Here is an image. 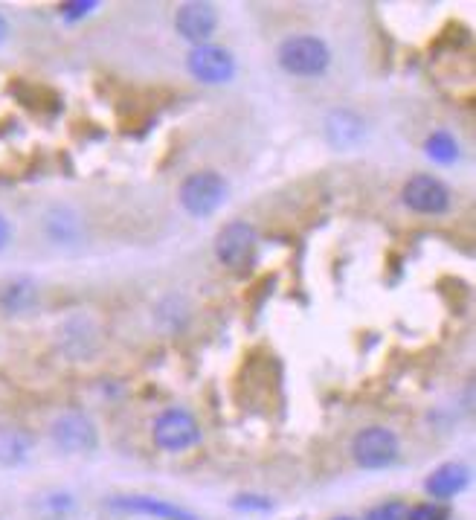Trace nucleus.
<instances>
[{
	"label": "nucleus",
	"instance_id": "1",
	"mask_svg": "<svg viewBox=\"0 0 476 520\" xmlns=\"http://www.w3.org/2000/svg\"><path fill=\"white\" fill-rule=\"evenodd\" d=\"M276 59L285 73L299 76V79H317L323 76L331 64V50L323 38L317 35H291L279 44Z\"/></svg>",
	"mask_w": 476,
	"mask_h": 520
},
{
	"label": "nucleus",
	"instance_id": "2",
	"mask_svg": "<svg viewBox=\"0 0 476 520\" xmlns=\"http://www.w3.org/2000/svg\"><path fill=\"white\" fill-rule=\"evenodd\" d=\"M230 186L224 181V175L204 169V172H192L178 189L180 207L192 218H209L221 210V204L227 201Z\"/></svg>",
	"mask_w": 476,
	"mask_h": 520
},
{
	"label": "nucleus",
	"instance_id": "3",
	"mask_svg": "<svg viewBox=\"0 0 476 520\" xmlns=\"http://www.w3.org/2000/svg\"><path fill=\"white\" fill-rule=\"evenodd\" d=\"M154 445L166 454H180V451H189L201 442V425L198 419L183 410V407H172V410H163L157 419H154Z\"/></svg>",
	"mask_w": 476,
	"mask_h": 520
},
{
	"label": "nucleus",
	"instance_id": "4",
	"mask_svg": "<svg viewBox=\"0 0 476 520\" xmlns=\"http://www.w3.org/2000/svg\"><path fill=\"white\" fill-rule=\"evenodd\" d=\"M401 454L398 436L384 425H372V428L357 430L352 439V457L360 468L366 471H381L389 468Z\"/></svg>",
	"mask_w": 476,
	"mask_h": 520
},
{
	"label": "nucleus",
	"instance_id": "5",
	"mask_svg": "<svg viewBox=\"0 0 476 520\" xmlns=\"http://www.w3.org/2000/svg\"><path fill=\"white\" fill-rule=\"evenodd\" d=\"M50 439L64 454H90L99 445V433H96L93 419L79 410L61 413L59 419L50 425Z\"/></svg>",
	"mask_w": 476,
	"mask_h": 520
},
{
	"label": "nucleus",
	"instance_id": "6",
	"mask_svg": "<svg viewBox=\"0 0 476 520\" xmlns=\"http://www.w3.org/2000/svg\"><path fill=\"white\" fill-rule=\"evenodd\" d=\"M186 67L204 85H227L236 76L233 53L218 47V44H198V47H192L189 56H186Z\"/></svg>",
	"mask_w": 476,
	"mask_h": 520
},
{
	"label": "nucleus",
	"instance_id": "7",
	"mask_svg": "<svg viewBox=\"0 0 476 520\" xmlns=\"http://www.w3.org/2000/svg\"><path fill=\"white\" fill-rule=\"evenodd\" d=\"M256 242H259V236H256V227L253 224H247V221H230L215 236V256L227 268H241V265L250 262V256L256 250Z\"/></svg>",
	"mask_w": 476,
	"mask_h": 520
},
{
	"label": "nucleus",
	"instance_id": "8",
	"mask_svg": "<svg viewBox=\"0 0 476 520\" xmlns=\"http://www.w3.org/2000/svg\"><path fill=\"white\" fill-rule=\"evenodd\" d=\"M401 198L418 215H445L450 210V189L433 175H413Z\"/></svg>",
	"mask_w": 476,
	"mask_h": 520
},
{
	"label": "nucleus",
	"instance_id": "9",
	"mask_svg": "<svg viewBox=\"0 0 476 520\" xmlns=\"http://www.w3.org/2000/svg\"><path fill=\"white\" fill-rule=\"evenodd\" d=\"M108 509L122 512V515H143V518L154 520H198L195 512L183 509L178 503L151 497V494H122V497H111Z\"/></svg>",
	"mask_w": 476,
	"mask_h": 520
},
{
	"label": "nucleus",
	"instance_id": "10",
	"mask_svg": "<svg viewBox=\"0 0 476 520\" xmlns=\"http://www.w3.org/2000/svg\"><path fill=\"white\" fill-rule=\"evenodd\" d=\"M175 27L195 47L198 44H207V38L218 27V12H215L212 3H201V0L183 3L178 9V15H175Z\"/></svg>",
	"mask_w": 476,
	"mask_h": 520
},
{
	"label": "nucleus",
	"instance_id": "11",
	"mask_svg": "<svg viewBox=\"0 0 476 520\" xmlns=\"http://www.w3.org/2000/svg\"><path fill=\"white\" fill-rule=\"evenodd\" d=\"M82 233H85V224H82V215L76 213L73 207L67 204H56L50 207L44 215V236L59 247H73L82 242Z\"/></svg>",
	"mask_w": 476,
	"mask_h": 520
},
{
	"label": "nucleus",
	"instance_id": "12",
	"mask_svg": "<svg viewBox=\"0 0 476 520\" xmlns=\"http://www.w3.org/2000/svg\"><path fill=\"white\" fill-rule=\"evenodd\" d=\"M363 134H366V125L349 108H337L326 117V140L328 146L337 149V152L355 149L357 143L363 140Z\"/></svg>",
	"mask_w": 476,
	"mask_h": 520
},
{
	"label": "nucleus",
	"instance_id": "13",
	"mask_svg": "<svg viewBox=\"0 0 476 520\" xmlns=\"http://www.w3.org/2000/svg\"><path fill=\"white\" fill-rule=\"evenodd\" d=\"M468 468L465 465H459V462H447V465H439L430 477H427V483H424V489L430 497H436V500H450V497H456L459 491L468 486Z\"/></svg>",
	"mask_w": 476,
	"mask_h": 520
},
{
	"label": "nucleus",
	"instance_id": "14",
	"mask_svg": "<svg viewBox=\"0 0 476 520\" xmlns=\"http://www.w3.org/2000/svg\"><path fill=\"white\" fill-rule=\"evenodd\" d=\"M61 349L70 358H88L96 349V329L90 326L88 317H70L61 326Z\"/></svg>",
	"mask_w": 476,
	"mask_h": 520
},
{
	"label": "nucleus",
	"instance_id": "15",
	"mask_svg": "<svg viewBox=\"0 0 476 520\" xmlns=\"http://www.w3.org/2000/svg\"><path fill=\"white\" fill-rule=\"evenodd\" d=\"M38 300V291L30 279H12L0 288V308L9 311V314H24L30 311Z\"/></svg>",
	"mask_w": 476,
	"mask_h": 520
},
{
	"label": "nucleus",
	"instance_id": "16",
	"mask_svg": "<svg viewBox=\"0 0 476 520\" xmlns=\"http://www.w3.org/2000/svg\"><path fill=\"white\" fill-rule=\"evenodd\" d=\"M424 152H427L430 160H436V163H442V166H450V163L459 157V143L453 140V134H447V131H436V134L427 137Z\"/></svg>",
	"mask_w": 476,
	"mask_h": 520
},
{
	"label": "nucleus",
	"instance_id": "17",
	"mask_svg": "<svg viewBox=\"0 0 476 520\" xmlns=\"http://www.w3.org/2000/svg\"><path fill=\"white\" fill-rule=\"evenodd\" d=\"M24 454H27V442L18 433H6L3 442H0V459L12 465V462H21Z\"/></svg>",
	"mask_w": 476,
	"mask_h": 520
},
{
	"label": "nucleus",
	"instance_id": "18",
	"mask_svg": "<svg viewBox=\"0 0 476 520\" xmlns=\"http://www.w3.org/2000/svg\"><path fill=\"white\" fill-rule=\"evenodd\" d=\"M366 520H407V506L398 500H387V503L375 506Z\"/></svg>",
	"mask_w": 476,
	"mask_h": 520
},
{
	"label": "nucleus",
	"instance_id": "19",
	"mask_svg": "<svg viewBox=\"0 0 476 520\" xmlns=\"http://www.w3.org/2000/svg\"><path fill=\"white\" fill-rule=\"evenodd\" d=\"M99 3L96 0H76V3H64L61 6V15L67 18V21H76V18H85L88 12H93Z\"/></svg>",
	"mask_w": 476,
	"mask_h": 520
},
{
	"label": "nucleus",
	"instance_id": "20",
	"mask_svg": "<svg viewBox=\"0 0 476 520\" xmlns=\"http://www.w3.org/2000/svg\"><path fill=\"white\" fill-rule=\"evenodd\" d=\"M233 506L236 509H256V512H268L273 509V503H270L268 497H256V494H241L233 500Z\"/></svg>",
	"mask_w": 476,
	"mask_h": 520
},
{
	"label": "nucleus",
	"instance_id": "21",
	"mask_svg": "<svg viewBox=\"0 0 476 520\" xmlns=\"http://www.w3.org/2000/svg\"><path fill=\"white\" fill-rule=\"evenodd\" d=\"M407 520H445V515L433 503H424V506L407 509Z\"/></svg>",
	"mask_w": 476,
	"mask_h": 520
},
{
	"label": "nucleus",
	"instance_id": "22",
	"mask_svg": "<svg viewBox=\"0 0 476 520\" xmlns=\"http://www.w3.org/2000/svg\"><path fill=\"white\" fill-rule=\"evenodd\" d=\"M9 239H12V224H9V218L0 213V250L9 245Z\"/></svg>",
	"mask_w": 476,
	"mask_h": 520
},
{
	"label": "nucleus",
	"instance_id": "23",
	"mask_svg": "<svg viewBox=\"0 0 476 520\" xmlns=\"http://www.w3.org/2000/svg\"><path fill=\"white\" fill-rule=\"evenodd\" d=\"M6 38H9V21H6V18L0 15V44H3Z\"/></svg>",
	"mask_w": 476,
	"mask_h": 520
},
{
	"label": "nucleus",
	"instance_id": "24",
	"mask_svg": "<svg viewBox=\"0 0 476 520\" xmlns=\"http://www.w3.org/2000/svg\"><path fill=\"white\" fill-rule=\"evenodd\" d=\"M334 520H355V518H334Z\"/></svg>",
	"mask_w": 476,
	"mask_h": 520
}]
</instances>
